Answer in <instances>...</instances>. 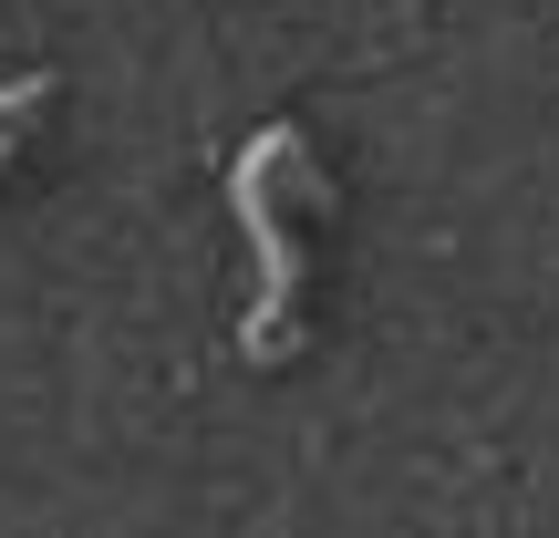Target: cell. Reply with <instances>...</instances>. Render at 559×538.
Masks as SVG:
<instances>
[{"label": "cell", "instance_id": "cell-1", "mask_svg": "<svg viewBox=\"0 0 559 538\" xmlns=\"http://www.w3.org/2000/svg\"><path fill=\"white\" fill-rule=\"evenodd\" d=\"M290 156H311V145H300V124H260V135H249V156L228 166V207H239L249 249H260L249 362H280V352H290V321H300V249H290V228H280V198H270V177H280Z\"/></svg>", "mask_w": 559, "mask_h": 538}, {"label": "cell", "instance_id": "cell-2", "mask_svg": "<svg viewBox=\"0 0 559 538\" xmlns=\"http://www.w3.org/2000/svg\"><path fill=\"white\" fill-rule=\"evenodd\" d=\"M41 104H52V73H11V83H0V156H11L21 115H41Z\"/></svg>", "mask_w": 559, "mask_h": 538}]
</instances>
